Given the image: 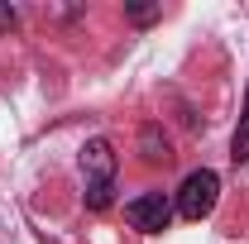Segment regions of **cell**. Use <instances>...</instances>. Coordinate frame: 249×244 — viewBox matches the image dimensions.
<instances>
[{
    "label": "cell",
    "mask_w": 249,
    "mask_h": 244,
    "mask_svg": "<svg viewBox=\"0 0 249 244\" xmlns=\"http://www.w3.org/2000/svg\"><path fill=\"white\" fill-rule=\"evenodd\" d=\"M139 153H144V163H168V158H173L158 124H144V129H139Z\"/></svg>",
    "instance_id": "obj_4"
},
{
    "label": "cell",
    "mask_w": 249,
    "mask_h": 244,
    "mask_svg": "<svg viewBox=\"0 0 249 244\" xmlns=\"http://www.w3.org/2000/svg\"><path fill=\"white\" fill-rule=\"evenodd\" d=\"M230 158L249 163V91H245V110H240V124H235V139H230Z\"/></svg>",
    "instance_id": "obj_5"
},
{
    "label": "cell",
    "mask_w": 249,
    "mask_h": 244,
    "mask_svg": "<svg viewBox=\"0 0 249 244\" xmlns=\"http://www.w3.org/2000/svg\"><path fill=\"white\" fill-rule=\"evenodd\" d=\"M124 15L134 24H154V19H163V5H124Z\"/></svg>",
    "instance_id": "obj_6"
},
{
    "label": "cell",
    "mask_w": 249,
    "mask_h": 244,
    "mask_svg": "<svg viewBox=\"0 0 249 244\" xmlns=\"http://www.w3.org/2000/svg\"><path fill=\"white\" fill-rule=\"evenodd\" d=\"M124 220H129L134 230H144V235H158V230H168V220H173V201H168L163 192H144V196H134V201L124 206Z\"/></svg>",
    "instance_id": "obj_3"
},
{
    "label": "cell",
    "mask_w": 249,
    "mask_h": 244,
    "mask_svg": "<svg viewBox=\"0 0 249 244\" xmlns=\"http://www.w3.org/2000/svg\"><path fill=\"white\" fill-rule=\"evenodd\" d=\"M82 177H87V211H106L110 206V192H115V149L110 139H87L82 149Z\"/></svg>",
    "instance_id": "obj_1"
},
{
    "label": "cell",
    "mask_w": 249,
    "mask_h": 244,
    "mask_svg": "<svg viewBox=\"0 0 249 244\" xmlns=\"http://www.w3.org/2000/svg\"><path fill=\"white\" fill-rule=\"evenodd\" d=\"M216 196H220V177L211 168H196L178 187V215L182 220H206V215L216 211Z\"/></svg>",
    "instance_id": "obj_2"
},
{
    "label": "cell",
    "mask_w": 249,
    "mask_h": 244,
    "mask_svg": "<svg viewBox=\"0 0 249 244\" xmlns=\"http://www.w3.org/2000/svg\"><path fill=\"white\" fill-rule=\"evenodd\" d=\"M15 24H19V15H15L10 5H0V29H15Z\"/></svg>",
    "instance_id": "obj_7"
}]
</instances>
